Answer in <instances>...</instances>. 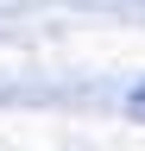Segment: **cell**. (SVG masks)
<instances>
[{"mask_svg":"<svg viewBox=\"0 0 145 151\" xmlns=\"http://www.w3.org/2000/svg\"><path fill=\"white\" fill-rule=\"evenodd\" d=\"M126 113H133V120H145V88H133V101H126Z\"/></svg>","mask_w":145,"mask_h":151,"instance_id":"obj_1","label":"cell"}]
</instances>
